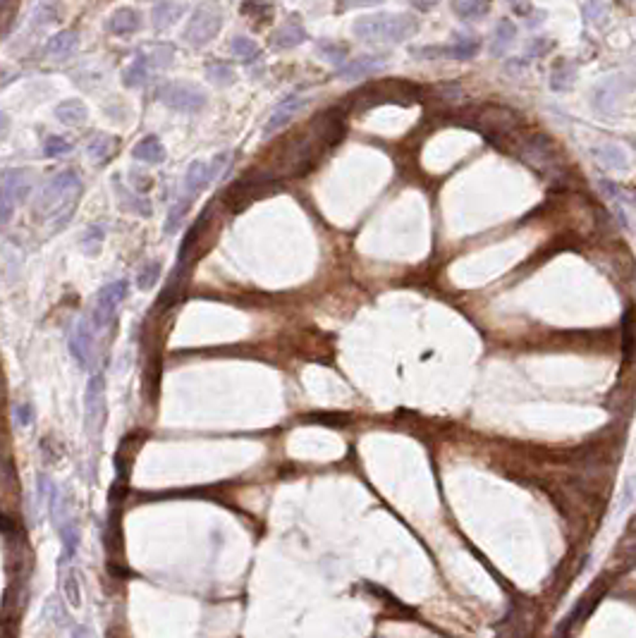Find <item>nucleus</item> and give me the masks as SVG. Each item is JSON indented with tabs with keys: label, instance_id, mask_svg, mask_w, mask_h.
<instances>
[{
	"label": "nucleus",
	"instance_id": "nucleus-36",
	"mask_svg": "<svg viewBox=\"0 0 636 638\" xmlns=\"http://www.w3.org/2000/svg\"><path fill=\"white\" fill-rule=\"evenodd\" d=\"M69 151V144L65 139H60V137H48L46 139V144H43V153H46V156H65V153Z\"/></svg>",
	"mask_w": 636,
	"mask_h": 638
},
{
	"label": "nucleus",
	"instance_id": "nucleus-7",
	"mask_svg": "<svg viewBox=\"0 0 636 638\" xmlns=\"http://www.w3.org/2000/svg\"><path fill=\"white\" fill-rule=\"evenodd\" d=\"M158 96L165 106L179 113H199L206 106V94L199 86H194V84H179V82L165 84L158 91Z\"/></svg>",
	"mask_w": 636,
	"mask_h": 638
},
{
	"label": "nucleus",
	"instance_id": "nucleus-6",
	"mask_svg": "<svg viewBox=\"0 0 636 638\" xmlns=\"http://www.w3.org/2000/svg\"><path fill=\"white\" fill-rule=\"evenodd\" d=\"M223 27V15L216 5H201L191 12L187 29H184V38L194 46H203V43L213 41L218 31Z\"/></svg>",
	"mask_w": 636,
	"mask_h": 638
},
{
	"label": "nucleus",
	"instance_id": "nucleus-17",
	"mask_svg": "<svg viewBox=\"0 0 636 638\" xmlns=\"http://www.w3.org/2000/svg\"><path fill=\"white\" fill-rule=\"evenodd\" d=\"M132 156L137 160H144V163H151V165H158L165 160V148L163 144H160L158 137H146L141 139L137 146H134Z\"/></svg>",
	"mask_w": 636,
	"mask_h": 638
},
{
	"label": "nucleus",
	"instance_id": "nucleus-38",
	"mask_svg": "<svg viewBox=\"0 0 636 638\" xmlns=\"http://www.w3.org/2000/svg\"><path fill=\"white\" fill-rule=\"evenodd\" d=\"M15 416H17V421L22 423V425H29L31 423V407H29V404H17V407H15Z\"/></svg>",
	"mask_w": 636,
	"mask_h": 638
},
{
	"label": "nucleus",
	"instance_id": "nucleus-20",
	"mask_svg": "<svg viewBox=\"0 0 636 638\" xmlns=\"http://www.w3.org/2000/svg\"><path fill=\"white\" fill-rule=\"evenodd\" d=\"M515 38H517V24L512 22V19H503V22L496 27V34H493L491 53L493 55H503L505 50L515 43Z\"/></svg>",
	"mask_w": 636,
	"mask_h": 638
},
{
	"label": "nucleus",
	"instance_id": "nucleus-24",
	"mask_svg": "<svg viewBox=\"0 0 636 638\" xmlns=\"http://www.w3.org/2000/svg\"><path fill=\"white\" fill-rule=\"evenodd\" d=\"M62 593H65L69 608H82V583H79V573H77L74 566L62 573Z\"/></svg>",
	"mask_w": 636,
	"mask_h": 638
},
{
	"label": "nucleus",
	"instance_id": "nucleus-31",
	"mask_svg": "<svg viewBox=\"0 0 636 638\" xmlns=\"http://www.w3.org/2000/svg\"><path fill=\"white\" fill-rule=\"evenodd\" d=\"M206 74L211 77V82H213V84H221V86H225V84H233V82H235L233 67H228V65H225V62H208V65H206Z\"/></svg>",
	"mask_w": 636,
	"mask_h": 638
},
{
	"label": "nucleus",
	"instance_id": "nucleus-30",
	"mask_svg": "<svg viewBox=\"0 0 636 638\" xmlns=\"http://www.w3.org/2000/svg\"><path fill=\"white\" fill-rule=\"evenodd\" d=\"M146 77H149V65H146L144 57L137 55V60L125 69V84L127 86H139V84L146 82Z\"/></svg>",
	"mask_w": 636,
	"mask_h": 638
},
{
	"label": "nucleus",
	"instance_id": "nucleus-28",
	"mask_svg": "<svg viewBox=\"0 0 636 638\" xmlns=\"http://www.w3.org/2000/svg\"><path fill=\"white\" fill-rule=\"evenodd\" d=\"M113 139L106 137V134H99V137H94V141L89 144V158L94 160V163H104V160L111 158L113 153Z\"/></svg>",
	"mask_w": 636,
	"mask_h": 638
},
{
	"label": "nucleus",
	"instance_id": "nucleus-29",
	"mask_svg": "<svg viewBox=\"0 0 636 638\" xmlns=\"http://www.w3.org/2000/svg\"><path fill=\"white\" fill-rule=\"evenodd\" d=\"M454 12H457L459 17L464 19H479L484 17L488 10H491V5L488 3H479V0H459V3L452 5Z\"/></svg>",
	"mask_w": 636,
	"mask_h": 638
},
{
	"label": "nucleus",
	"instance_id": "nucleus-2",
	"mask_svg": "<svg viewBox=\"0 0 636 638\" xmlns=\"http://www.w3.org/2000/svg\"><path fill=\"white\" fill-rule=\"evenodd\" d=\"M419 29L414 15H404V12H390V15H374L362 17L355 22V34L362 41H385V43H402L412 38Z\"/></svg>",
	"mask_w": 636,
	"mask_h": 638
},
{
	"label": "nucleus",
	"instance_id": "nucleus-34",
	"mask_svg": "<svg viewBox=\"0 0 636 638\" xmlns=\"http://www.w3.org/2000/svg\"><path fill=\"white\" fill-rule=\"evenodd\" d=\"M15 206H17V201L12 198V194L0 184V225H5L10 220L12 213H15Z\"/></svg>",
	"mask_w": 636,
	"mask_h": 638
},
{
	"label": "nucleus",
	"instance_id": "nucleus-3",
	"mask_svg": "<svg viewBox=\"0 0 636 638\" xmlns=\"http://www.w3.org/2000/svg\"><path fill=\"white\" fill-rule=\"evenodd\" d=\"M464 125L479 130L484 137L488 139H496V137H512L519 127V115L510 108L503 106H493V103H486V106H476V108H469Z\"/></svg>",
	"mask_w": 636,
	"mask_h": 638
},
{
	"label": "nucleus",
	"instance_id": "nucleus-41",
	"mask_svg": "<svg viewBox=\"0 0 636 638\" xmlns=\"http://www.w3.org/2000/svg\"><path fill=\"white\" fill-rule=\"evenodd\" d=\"M72 638H89V636H87V629H84V627H79V629L74 631V636H72Z\"/></svg>",
	"mask_w": 636,
	"mask_h": 638
},
{
	"label": "nucleus",
	"instance_id": "nucleus-37",
	"mask_svg": "<svg viewBox=\"0 0 636 638\" xmlns=\"http://www.w3.org/2000/svg\"><path fill=\"white\" fill-rule=\"evenodd\" d=\"M118 194H120V198H125V196H127V189H120ZM122 208H127L130 213H132V211H137L139 216H149V213H151V206H149V201H146V198L134 196V194L130 196V203H127V206H122Z\"/></svg>",
	"mask_w": 636,
	"mask_h": 638
},
{
	"label": "nucleus",
	"instance_id": "nucleus-9",
	"mask_svg": "<svg viewBox=\"0 0 636 638\" xmlns=\"http://www.w3.org/2000/svg\"><path fill=\"white\" fill-rule=\"evenodd\" d=\"M519 158H524L526 163L536 165L538 170H545L555 163L557 153L552 141L545 137V134H531V137L522 139V146H519Z\"/></svg>",
	"mask_w": 636,
	"mask_h": 638
},
{
	"label": "nucleus",
	"instance_id": "nucleus-42",
	"mask_svg": "<svg viewBox=\"0 0 636 638\" xmlns=\"http://www.w3.org/2000/svg\"><path fill=\"white\" fill-rule=\"evenodd\" d=\"M634 146H636V139H634Z\"/></svg>",
	"mask_w": 636,
	"mask_h": 638
},
{
	"label": "nucleus",
	"instance_id": "nucleus-27",
	"mask_svg": "<svg viewBox=\"0 0 636 638\" xmlns=\"http://www.w3.org/2000/svg\"><path fill=\"white\" fill-rule=\"evenodd\" d=\"M230 48H233V53H235L237 57H240V60H244V62H254L256 57L261 55L259 46H256L252 38H247V36H237V38H233Z\"/></svg>",
	"mask_w": 636,
	"mask_h": 638
},
{
	"label": "nucleus",
	"instance_id": "nucleus-23",
	"mask_svg": "<svg viewBox=\"0 0 636 638\" xmlns=\"http://www.w3.org/2000/svg\"><path fill=\"white\" fill-rule=\"evenodd\" d=\"M146 53H149V55L141 53V57L146 60L149 69L151 67L163 69V67H168L170 62H172V55H175V50H172V46H165V43H153V46H146Z\"/></svg>",
	"mask_w": 636,
	"mask_h": 638
},
{
	"label": "nucleus",
	"instance_id": "nucleus-11",
	"mask_svg": "<svg viewBox=\"0 0 636 638\" xmlns=\"http://www.w3.org/2000/svg\"><path fill=\"white\" fill-rule=\"evenodd\" d=\"M301 106H304V99H301V96H297V94L287 96V99L273 111L271 118H268L266 127H263V134H266V137H273V134L280 132L285 125H290L294 115L301 111Z\"/></svg>",
	"mask_w": 636,
	"mask_h": 638
},
{
	"label": "nucleus",
	"instance_id": "nucleus-16",
	"mask_svg": "<svg viewBox=\"0 0 636 638\" xmlns=\"http://www.w3.org/2000/svg\"><path fill=\"white\" fill-rule=\"evenodd\" d=\"M187 10H189V8H187V5H184V3H172V0L158 3V5H153V10H151L153 24H156L158 29H163V27H168V24L177 22V19L182 17Z\"/></svg>",
	"mask_w": 636,
	"mask_h": 638
},
{
	"label": "nucleus",
	"instance_id": "nucleus-21",
	"mask_svg": "<svg viewBox=\"0 0 636 638\" xmlns=\"http://www.w3.org/2000/svg\"><path fill=\"white\" fill-rule=\"evenodd\" d=\"M3 186L10 191L12 198H15L17 203L24 201V198L29 196V191H31V182H29V177H27V172H24V170H12V172H8V175H5V179H3Z\"/></svg>",
	"mask_w": 636,
	"mask_h": 638
},
{
	"label": "nucleus",
	"instance_id": "nucleus-26",
	"mask_svg": "<svg viewBox=\"0 0 636 638\" xmlns=\"http://www.w3.org/2000/svg\"><path fill=\"white\" fill-rule=\"evenodd\" d=\"M476 53H479V41L474 36H462V38H457L454 46L442 48V55L457 57V60H469V57H474Z\"/></svg>",
	"mask_w": 636,
	"mask_h": 638
},
{
	"label": "nucleus",
	"instance_id": "nucleus-22",
	"mask_svg": "<svg viewBox=\"0 0 636 638\" xmlns=\"http://www.w3.org/2000/svg\"><path fill=\"white\" fill-rule=\"evenodd\" d=\"M74 48H77V34L74 31L65 29V31H60V34H55L53 38H50L48 46H46V53L50 57H67Z\"/></svg>",
	"mask_w": 636,
	"mask_h": 638
},
{
	"label": "nucleus",
	"instance_id": "nucleus-25",
	"mask_svg": "<svg viewBox=\"0 0 636 638\" xmlns=\"http://www.w3.org/2000/svg\"><path fill=\"white\" fill-rule=\"evenodd\" d=\"M593 153H596V160H598L601 165H606V167H627L625 151H622L620 146H615V144H603V146L596 148Z\"/></svg>",
	"mask_w": 636,
	"mask_h": 638
},
{
	"label": "nucleus",
	"instance_id": "nucleus-14",
	"mask_svg": "<svg viewBox=\"0 0 636 638\" xmlns=\"http://www.w3.org/2000/svg\"><path fill=\"white\" fill-rule=\"evenodd\" d=\"M108 27H111L113 34H118V36L134 34V31H139V27H141V15L132 8H120L113 12Z\"/></svg>",
	"mask_w": 636,
	"mask_h": 638
},
{
	"label": "nucleus",
	"instance_id": "nucleus-4",
	"mask_svg": "<svg viewBox=\"0 0 636 638\" xmlns=\"http://www.w3.org/2000/svg\"><path fill=\"white\" fill-rule=\"evenodd\" d=\"M421 89L414 86L409 82H390L383 84V86H374V89H366V91L357 94V101L362 108H371L378 106V103H400V106H409L419 99Z\"/></svg>",
	"mask_w": 636,
	"mask_h": 638
},
{
	"label": "nucleus",
	"instance_id": "nucleus-12",
	"mask_svg": "<svg viewBox=\"0 0 636 638\" xmlns=\"http://www.w3.org/2000/svg\"><path fill=\"white\" fill-rule=\"evenodd\" d=\"M91 342H94V335L91 328H89L87 320H79L74 325L72 335H69V352L77 359L79 366H89V359H91Z\"/></svg>",
	"mask_w": 636,
	"mask_h": 638
},
{
	"label": "nucleus",
	"instance_id": "nucleus-39",
	"mask_svg": "<svg viewBox=\"0 0 636 638\" xmlns=\"http://www.w3.org/2000/svg\"><path fill=\"white\" fill-rule=\"evenodd\" d=\"M320 50H325L328 55V60H335V62H340L345 57V50L342 48H335V46H328V43H323V46H320Z\"/></svg>",
	"mask_w": 636,
	"mask_h": 638
},
{
	"label": "nucleus",
	"instance_id": "nucleus-10",
	"mask_svg": "<svg viewBox=\"0 0 636 638\" xmlns=\"http://www.w3.org/2000/svg\"><path fill=\"white\" fill-rule=\"evenodd\" d=\"M385 65H388V57L385 55H359L355 60L345 62L337 69V77L345 82H357V79H364V77L381 72V69H385Z\"/></svg>",
	"mask_w": 636,
	"mask_h": 638
},
{
	"label": "nucleus",
	"instance_id": "nucleus-32",
	"mask_svg": "<svg viewBox=\"0 0 636 638\" xmlns=\"http://www.w3.org/2000/svg\"><path fill=\"white\" fill-rule=\"evenodd\" d=\"M158 275H160V263H158V261L146 263L144 270H141V273H139V278H137V285H139V289H151V287L158 282Z\"/></svg>",
	"mask_w": 636,
	"mask_h": 638
},
{
	"label": "nucleus",
	"instance_id": "nucleus-33",
	"mask_svg": "<svg viewBox=\"0 0 636 638\" xmlns=\"http://www.w3.org/2000/svg\"><path fill=\"white\" fill-rule=\"evenodd\" d=\"M187 208H189L187 198H182V201L175 203L170 208V216H168V220H165V232H168V235L179 228V223H182V218H184V213H187Z\"/></svg>",
	"mask_w": 636,
	"mask_h": 638
},
{
	"label": "nucleus",
	"instance_id": "nucleus-15",
	"mask_svg": "<svg viewBox=\"0 0 636 638\" xmlns=\"http://www.w3.org/2000/svg\"><path fill=\"white\" fill-rule=\"evenodd\" d=\"M55 118L67 127H79V125H84L87 122L89 113H87V106L82 101L69 99V101H62L60 106L55 108Z\"/></svg>",
	"mask_w": 636,
	"mask_h": 638
},
{
	"label": "nucleus",
	"instance_id": "nucleus-13",
	"mask_svg": "<svg viewBox=\"0 0 636 638\" xmlns=\"http://www.w3.org/2000/svg\"><path fill=\"white\" fill-rule=\"evenodd\" d=\"M211 182H213V175H211V167L208 163H203V160H194L189 167H187V175H184V198L191 203V198H194L199 191L203 189V186H208Z\"/></svg>",
	"mask_w": 636,
	"mask_h": 638
},
{
	"label": "nucleus",
	"instance_id": "nucleus-19",
	"mask_svg": "<svg viewBox=\"0 0 636 638\" xmlns=\"http://www.w3.org/2000/svg\"><path fill=\"white\" fill-rule=\"evenodd\" d=\"M622 352H625V361L636 359V311L627 308L622 315Z\"/></svg>",
	"mask_w": 636,
	"mask_h": 638
},
{
	"label": "nucleus",
	"instance_id": "nucleus-35",
	"mask_svg": "<svg viewBox=\"0 0 636 638\" xmlns=\"http://www.w3.org/2000/svg\"><path fill=\"white\" fill-rule=\"evenodd\" d=\"M571 82H574V67H564V69L557 67L555 72H552V79H550L555 91H564V89H569Z\"/></svg>",
	"mask_w": 636,
	"mask_h": 638
},
{
	"label": "nucleus",
	"instance_id": "nucleus-1",
	"mask_svg": "<svg viewBox=\"0 0 636 638\" xmlns=\"http://www.w3.org/2000/svg\"><path fill=\"white\" fill-rule=\"evenodd\" d=\"M82 194V182L74 172H60L53 179H48L46 186L38 191L34 213L38 218H50L55 228L65 225L69 216L74 213L77 198Z\"/></svg>",
	"mask_w": 636,
	"mask_h": 638
},
{
	"label": "nucleus",
	"instance_id": "nucleus-8",
	"mask_svg": "<svg viewBox=\"0 0 636 638\" xmlns=\"http://www.w3.org/2000/svg\"><path fill=\"white\" fill-rule=\"evenodd\" d=\"M125 296H127V282L125 280L111 282V285H106L99 294H96V301H94V308H91V320H94L96 330H106V328L111 325L115 308H118V304L125 299Z\"/></svg>",
	"mask_w": 636,
	"mask_h": 638
},
{
	"label": "nucleus",
	"instance_id": "nucleus-40",
	"mask_svg": "<svg viewBox=\"0 0 636 638\" xmlns=\"http://www.w3.org/2000/svg\"><path fill=\"white\" fill-rule=\"evenodd\" d=\"M598 186H601V189H606V196H618L620 194L618 186H615L613 182H608V179H601Z\"/></svg>",
	"mask_w": 636,
	"mask_h": 638
},
{
	"label": "nucleus",
	"instance_id": "nucleus-18",
	"mask_svg": "<svg viewBox=\"0 0 636 638\" xmlns=\"http://www.w3.org/2000/svg\"><path fill=\"white\" fill-rule=\"evenodd\" d=\"M306 41V31L301 29V24L299 22H287V24H282V27L275 31L273 34V43H275V48H294V46H299V43H304Z\"/></svg>",
	"mask_w": 636,
	"mask_h": 638
},
{
	"label": "nucleus",
	"instance_id": "nucleus-5",
	"mask_svg": "<svg viewBox=\"0 0 636 638\" xmlns=\"http://www.w3.org/2000/svg\"><path fill=\"white\" fill-rule=\"evenodd\" d=\"M84 425L89 437H99L106 425V383L104 376H91L84 395Z\"/></svg>",
	"mask_w": 636,
	"mask_h": 638
}]
</instances>
